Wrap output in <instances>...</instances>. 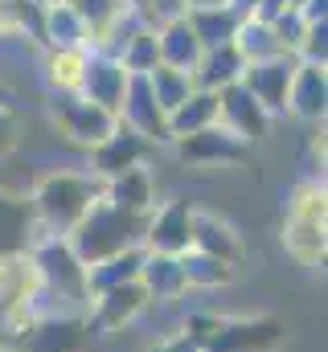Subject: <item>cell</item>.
<instances>
[{
	"instance_id": "cell-1",
	"label": "cell",
	"mask_w": 328,
	"mask_h": 352,
	"mask_svg": "<svg viewBox=\"0 0 328 352\" xmlns=\"http://www.w3.org/2000/svg\"><path fill=\"white\" fill-rule=\"evenodd\" d=\"M283 254L304 270H320L328 258V188L320 176H300L287 188V209L279 226Z\"/></svg>"
},
{
	"instance_id": "cell-2",
	"label": "cell",
	"mask_w": 328,
	"mask_h": 352,
	"mask_svg": "<svg viewBox=\"0 0 328 352\" xmlns=\"http://www.w3.org/2000/svg\"><path fill=\"white\" fill-rule=\"evenodd\" d=\"M99 197H103V180L90 173H79V168H54V173H41L29 184L33 217H37L41 234H54V238H66L90 213V205Z\"/></svg>"
},
{
	"instance_id": "cell-3",
	"label": "cell",
	"mask_w": 328,
	"mask_h": 352,
	"mask_svg": "<svg viewBox=\"0 0 328 352\" xmlns=\"http://www.w3.org/2000/svg\"><path fill=\"white\" fill-rule=\"evenodd\" d=\"M201 352H275L287 340V324L279 316H218V311H189L181 324Z\"/></svg>"
},
{
	"instance_id": "cell-4",
	"label": "cell",
	"mask_w": 328,
	"mask_h": 352,
	"mask_svg": "<svg viewBox=\"0 0 328 352\" xmlns=\"http://www.w3.org/2000/svg\"><path fill=\"white\" fill-rule=\"evenodd\" d=\"M144 221L148 217H136V213L111 205L107 197H99L90 205V213L66 234V242L82 258V266H94V263H103V258H111V254L144 246Z\"/></svg>"
},
{
	"instance_id": "cell-5",
	"label": "cell",
	"mask_w": 328,
	"mask_h": 352,
	"mask_svg": "<svg viewBox=\"0 0 328 352\" xmlns=\"http://www.w3.org/2000/svg\"><path fill=\"white\" fill-rule=\"evenodd\" d=\"M29 258L41 274V299H54L58 307L54 311H74L82 316L86 303H90V291H86V266L82 258L70 250L66 238H54V234H41L29 250Z\"/></svg>"
},
{
	"instance_id": "cell-6",
	"label": "cell",
	"mask_w": 328,
	"mask_h": 352,
	"mask_svg": "<svg viewBox=\"0 0 328 352\" xmlns=\"http://www.w3.org/2000/svg\"><path fill=\"white\" fill-rule=\"evenodd\" d=\"M86 316L74 311H37L0 352H86Z\"/></svg>"
},
{
	"instance_id": "cell-7",
	"label": "cell",
	"mask_w": 328,
	"mask_h": 352,
	"mask_svg": "<svg viewBox=\"0 0 328 352\" xmlns=\"http://www.w3.org/2000/svg\"><path fill=\"white\" fill-rule=\"evenodd\" d=\"M168 148L193 168H250L254 164V148L243 144L238 135H230L226 127H218V123H209L193 135H181Z\"/></svg>"
},
{
	"instance_id": "cell-8",
	"label": "cell",
	"mask_w": 328,
	"mask_h": 352,
	"mask_svg": "<svg viewBox=\"0 0 328 352\" xmlns=\"http://www.w3.org/2000/svg\"><path fill=\"white\" fill-rule=\"evenodd\" d=\"M50 123L58 127V135L62 140H70L74 148H94V144H103L115 127H119V119L111 115V111H103V107H94V102H86L82 94H66V98H54V107H50Z\"/></svg>"
},
{
	"instance_id": "cell-9",
	"label": "cell",
	"mask_w": 328,
	"mask_h": 352,
	"mask_svg": "<svg viewBox=\"0 0 328 352\" xmlns=\"http://www.w3.org/2000/svg\"><path fill=\"white\" fill-rule=\"evenodd\" d=\"M144 307H152V299H148V291L140 287V278H136V283H123V287H111V291H103V295H94V299L86 303V311H82V316H86L90 340L123 332Z\"/></svg>"
},
{
	"instance_id": "cell-10",
	"label": "cell",
	"mask_w": 328,
	"mask_h": 352,
	"mask_svg": "<svg viewBox=\"0 0 328 352\" xmlns=\"http://www.w3.org/2000/svg\"><path fill=\"white\" fill-rule=\"evenodd\" d=\"M193 217H197V209H193L185 197L161 201V205L148 213V221H144V250H148V254L181 258V254L193 246Z\"/></svg>"
},
{
	"instance_id": "cell-11",
	"label": "cell",
	"mask_w": 328,
	"mask_h": 352,
	"mask_svg": "<svg viewBox=\"0 0 328 352\" xmlns=\"http://www.w3.org/2000/svg\"><path fill=\"white\" fill-rule=\"evenodd\" d=\"M86 156H90V168H86V173L99 176V180L107 184V180L132 173V168H148V160L156 156V144H148L144 135H136L132 127L119 123V127H115L103 144H94Z\"/></svg>"
},
{
	"instance_id": "cell-12",
	"label": "cell",
	"mask_w": 328,
	"mask_h": 352,
	"mask_svg": "<svg viewBox=\"0 0 328 352\" xmlns=\"http://www.w3.org/2000/svg\"><path fill=\"white\" fill-rule=\"evenodd\" d=\"M291 74H296V58L291 54H279V58H267V62H250L243 70V82L246 94L271 115H287V90H291Z\"/></svg>"
},
{
	"instance_id": "cell-13",
	"label": "cell",
	"mask_w": 328,
	"mask_h": 352,
	"mask_svg": "<svg viewBox=\"0 0 328 352\" xmlns=\"http://www.w3.org/2000/svg\"><path fill=\"white\" fill-rule=\"evenodd\" d=\"M271 115L246 94L243 82H234V87H226V90H218V127H226L230 135H238L243 144H263L267 135H271Z\"/></svg>"
},
{
	"instance_id": "cell-14",
	"label": "cell",
	"mask_w": 328,
	"mask_h": 352,
	"mask_svg": "<svg viewBox=\"0 0 328 352\" xmlns=\"http://www.w3.org/2000/svg\"><path fill=\"white\" fill-rule=\"evenodd\" d=\"M119 123L132 127L136 135H144L148 144H168V115L156 107L152 90H148V78L144 74H132L127 78V90H123V102H119Z\"/></svg>"
},
{
	"instance_id": "cell-15",
	"label": "cell",
	"mask_w": 328,
	"mask_h": 352,
	"mask_svg": "<svg viewBox=\"0 0 328 352\" xmlns=\"http://www.w3.org/2000/svg\"><path fill=\"white\" fill-rule=\"evenodd\" d=\"M189 250H201V254H209V258H218V263L234 266V270L246 266L243 230H238L234 221L218 217V213H201V209H197V217H193V246H189Z\"/></svg>"
},
{
	"instance_id": "cell-16",
	"label": "cell",
	"mask_w": 328,
	"mask_h": 352,
	"mask_svg": "<svg viewBox=\"0 0 328 352\" xmlns=\"http://www.w3.org/2000/svg\"><path fill=\"white\" fill-rule=\"evenodd\" d=\"M37 238H41V226H37V217H33L29 192L0 188V258L29 254Z\"/></svg>"
},
{
	"instance_id": "cell-17",
	"label": "cell",
	"mask_w": 328,
	"mask_h": 352,
	"mask_svg": "<svg viewBox=\"0 0 328 352\" xmlns=\"http://www.w3.org/2000/svg\"><path fill=\"white\" fill-rule=\"evenodd\" d=\"M287 115L304 119V123H325L328 115V66H308L296 62L291 90H287Z\"/></svg>"
},
{
	"instance_id": "cell-18",
	"label": "cell",
	"mask_w": 328,
	"mask_h": 352,
	"mask_svg": "<svg viewBox=\"0 0 328 352\" xmlns=\"http://www.w3.org/2000/svg\"><path fill=\"white\" fill-rule=\"evenodd\" d=\"M127 70L115 62V58H103V54H90V62H86V74H82V98L86 102H94V107H103V111H111L115 119H119V102H123V90H127Z\"/></svg>"
},
{
	"instance_id": "cell-19",
	"label": "cell",
	"mask_w": 328,
	"mask_h": 352,
	"mask_svg": "<svg viewBox=\"0 0 328 352\" xmlns=\"http://www.w3.org/2000/svg\"><path fill=\"white\" fill-rule=\"evenodd\" d=\"M103 197H107L111 205H119V209L136 213V217H148V213L161 205L152 168H132V173L115 176V180H107V184H103Z\"/></svg>"
},
{
	"instance_id": "cell-20",
	"label": "cell",
	"mask_w": 328,
	"mask_h": 352,
	"mask_svg": "<svg viewBox=\"0 0 328 352\" xmlns=\"http://www.w3.org/2000/svg\"><path fill=\"white\" fill-rule=\"evenodd\" d=\"M156 54H161V66L193 74V66L201 62V41L193 37V29H189L185 16H172V21L156 25Z\"/></svg>"
},
{
	"instance_id": "cell-21",
	"label": "cell",
	"mask_w": 328,
	"mask_h": 352,
	"mask_svg": "<svg viewBox=\"0 0 328 352\" xmlns=\"http://www.w3.org/2000/svg\"><path fill=\"white\" fill-rule=\"evenodd\" d=\"M185 21H189L193 37L201 41V54H205V50H218V45H230V41L238 37V25H243V16H238V12H230L226 4L189 8V12H185Z\"/></svg>"
},
{
	"instance_id": "cell-22",
	"label": "cell",
	"mask_w": 328,
	"mask_h": 352,
	"mask_svg": "<svg viewBox=\"0 0 328 352\" xmlns=\"http://www.w3.org/2000/svg\"><path fill=\"white\" fill-rule=\"evenodd\" d=\"M243 70H246L243 54H238L234 41H230V45H218V50H205V54H201V62L193 66V87L218 94V90L234 87V82L243 78Z\"/></svg>"
},
{
	"instance_id": "cell-23",
	"label": "cell",
	"mask_w": 328,
	"mask_h": 352,
	"mask_svg": "<svg viewBox=\"0 0 328 352\" xmlns=\"http://www.w3.org/2000/svg\"><path fill=\"white\" fill-rule=\"evenodd\" d=\"M86 62H90V50H45V58H41V78H45V87L54 90V98L79 94Z\"/></svg>"
},
{
	"instance_id": "cell-24",
	"label": "cell",
	"mask_w": 328,
	"mask_h": 352,
	"mask_svg": "<svg viewBox=\"0 0 328 352\" xmlns=\"http://www.w3.org/2000/svg\"><path fill=\"white\" fill-rule=\"evenodd\" d=\"M144 246H132V250H123V254H111V258H103V263L86 266V291H90V299L94 295H103V291H111V287H123V283H136L140 278V266H144Z\"/></svg>"
},
{
	"instance_id": "cell-25",
	"label": "cell",
	"mask_w": 328,
	"mask_h": 352,
	"mask_svg": "<svg viewBox=\"0 0 328 352\" xmlns=\"http://www.w3.org/2000/svg\"><path fill=\"white\" fill-rule=\"evenodd\" d=\"M41 45L45 50H86V29L70 12L66 0H45V16H41Z\"/></svg>"
},
{
	"instance_id": "cell-26",
	"label": "cell",
	"mask_w": 328,
	"mask_h": 352,
	"mask_svg": "<svg viewBox=\"0 0 328 352\" xmlns=\"http://www.w3.org/2000/svg\"><path fill=\"white\" fill-rule=\"evenodd\" d=\"M140 287L148 291L152 303H172L185 291V274H181V263L168 258V254H144V266H140Z\"/></svg>"
},
{
	"instance_id": "cell-27",
	"label": "cell",
	"mask_w": 328,
	"mask_h": 352,
	"mask_svg": "<svg viewBox=\"0 0 328 352\" xmlns=\"http://www.w3.org/2000/svg\"><path fill=\"white\" fill-rule=\"evenodd\" d=\"M176 263H181V274H185V291H222V287H230L238 278L234 266L218 263V258H209L201 250H185Z\"/></svg>"
},
{
	"instance_id": "cell-28",
	"label": "cell",
	"mask_w": 328,
	"mask_h": 352,
	"mask_svg": "<svg viewBox=\"0 0 328 352\" xmlns=\"http://www.w3.org/2000/svg\"><path fill=\"white\" fill-rule=\"evenodd\" d=\"M218 123V94L214 90H193L172 115H168V144L181 140V135H193L201 127Z\"/></svg>"
},
{
	"instance_id": "cell-29",
	"label": "cell",
	"mask_w": 328,
	"mask_h": 352,
	"mask_svg": "<svg viewBox=\"0 0 328 352\" xmlns=\"http://www.w3.org/2000/svg\"><path fill=\"white\" fill-rule=\"evenodd\" d=\"M66 4H70V12L82 21V29H86V50H94L119 25V16L127 12L123 0H66Z\"/></svg>"
},
{
	"instance_id": "cell-30",
	"label": "cell",
	"mask_w": 328,
	"mask_h": 352,
	"mask_svg": "<svg viewBox=\"0 0 328 352\" xmlns=\"http://www.w3.org/2000/svg\"><path fill=\"white\" fill-rule=\"evenodd\" d=\"M115 62H119L127 74H152V70L161 66V54H156V25H136Z\"/></svg>"
},
{
	"instance_id": "cell-31",
	"label": "cell",
	"mask_w": 328,
	"mask_h": 352,
	"mask_svg": "<svg viewBox=\"0 0 328 352\" xmlns=\"http://www.w3.org/2000/svg\"><path fill=\"white\" fill-rule=\"evenodd\" d=\"M148 78V90H152V98H156V107H161L164 115H172L189 94H193V74H185V70H172V66H156L152 74H144Z\"/></svg>"
},
{
	"instance_id": "cell-32",
	"label": "cell",
	"mask_w": 328,
	"mask_h": 352,
	"mask_svg": "<svg viewBox=\"0 0 328 352\" xmlns=\"http://www.w3.org/2000/svg\"><path fill=\"white\" fill-rule=\"evenodd\" d=\"M234 50L243 54V62H267V58H279L283 50H279V41H275V33H271V25L267 21H254V16H246L243 25H238V37H234Z\"/></svg>"
},
{
	"instance_id": "cell-33",
	"label": "cell",
	"mask_w": 328,
	"mask_h": 352,
	"mask_svg": "<svg viewBox=\"0 0 328 352\" xmlns=\"http://www.w3.org/2000/svg\"><path fill=\"white\" fill-rule=\"evenodd\" d=\"M267 25H271V33H275L279 50L296 58V45H300V37H304V29H308V25H304V16H300V12H279V16H275V21H267Z\"/></svg>"
},
{
	"instance_id": "cell-34",
	"label": "cell",
	"mask_w": 328,
	"mask_h": 352,
	"mask_svg": "<svg viewBox=\"0 0 328 352\" xmlns=\"http://www.w3.org/2000/svg\"><path fill=\"white\" fill-rule=\"evenodd\" d=\"M185 0H144L136 12L144 16V25H161V21H172V16H185Z\"/></svg>"
},
{
	"instance_id": "cell-35",
	"label": "cell",
	"mask_w": 328,
	"mask_h": 352,
	"mask_svg": "<svg viewBox=\"0 0 328 352\" xmlns=\"http://www.w3.org/2000/svg\"><path fill=\"white\" fill-rule=\"evenodd\" d=\"M21 140V111L17 107H0V160L17 148Z\"/></svg>"
},
{
	"instance_id": "cell-36",
	"label": "cell",
	"mask_w": 328,
	"mask_h": 352,
	"mask_svg": "<svg viewBox=\"0 0 328 352\" xmlns=\"http://www.w3.org/2000/svg\"><path fill=\"white\" fill-rule=\"evenodd\" d=\"M144 352H201V344H197L189 332H168L161 340H152Z\"/></svg>"
},
{
	"instance_id": "cell-37",
	"label": "cell",
	"mask_w": 328,
	"mask_h": 352,
	"mask_svg": "<svg viewBox=\"0 0 328 352\" xmlns=\"http://www.w3.org/2000/svg\"><path fill=\"white\" fill-rule=\"evenodd\" d=\"M300 8H304V0H263L254 21H275L279 12H300Z\"/></svg>"
},
{
	"instance_id": "cell-38",
	"label": "cell",
	"mask_w": 328,
	"mask_h": 352,
	"mask_svg": "<svg viewBox=\"0 0 328 352\" xmlns=\"http://www.w3.org/2000/svg\"><path fill=\"white\" fill-rule=\"evenodd\" d=\"M300 16H304V25H320V21H328V0H304Z\"/></svg>"
},
{
	"instance_id": "cell-39",
	"label": "cell",
	"mask_w": 328,
	"mask_h": 352,
	"mask_svg": "<svg viewBox=\"0 0 328 352\" xmlns=\"http://www.w3.org/2000/svg\"><path fill=\"white\" fill-rule=\"evenodd\" d=\"M222 4H226V8H230V12H238V16H254V12H258V4H263V0H222Z\"/></svg>"
},
{
	"instance_id": "cell-40",
	"label": "cell",
	"mask_w": 328,
	"mask_h": 352,
	"mask_svg": "<svg viewBox=\"0 0 328 352\" xmlns=\"http://www.w3.org/2000/svg\"><path fill=\"white\" fill-rule=\"evenodd\" d=\"M0 107H17V94L4 87V82H0Z\"/></svg>"
},
{
	"instance_id": "cell-41",
	"label": "cell",
	"mask_w": 328,
	"mask_h": 352,
	"mask_svg": "<svg viewBox=\"0 0 328 352\" xmlns=\"http://www.w3.org/2000/svg\"><path fill=\"white\" fill-rule=\"evenodd\" d=\"M185 4H189V8H205V4H222V0H185ZM189 8H185V12H189Z\"/></svg>"
},
{
	"instance_id": "cell-42",
	"label": "cell",
	"mask_w": 328,
	"mask_h": 352,
	"mask_svg": "<svg viewBox=\"0 0 328 352\" xmlns=\"http://www.w3.org/2000/svg\"><path fill=\"white\" fill-rule=\"evenodd\" d=\"M123 4H127V8H140V4H144V0H123Z\"/></svg>"
}]
</instances>
